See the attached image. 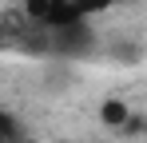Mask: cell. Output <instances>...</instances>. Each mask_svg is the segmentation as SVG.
<instances>
[{
	"label": "cell",
	"mask_w": 147,
	"mask_h": 143,
	"mask_svg": "<svg viewBox=\"0 0 147 143\" xmlns=\"http://www.w3.org/2000/svg\"><path fill=\"white\" fill-rule=\"evenodd\" d=\"M99 119H103L107 127H127L131 111H127V103H123V99H107V103L99 107Z\"/></svg>",
	"instance_id": "cell-1"
},
{
	"label": "cell",
	"mask_w": 147,
	"mask_h": 143,
	"mask_svg": "<svg viewBox=\"0 0 147 143\" xmlns=\"http://www.w3.org/2000/svg\"><path fill=\"white\" fill-rule=\"evenodd\" d=\"M68 4H76V8H80L84 16H96V12H107V8H111L115 0H68Z\"/></svg>",
	"instance_id": "cell-2"
}]
</instances>
